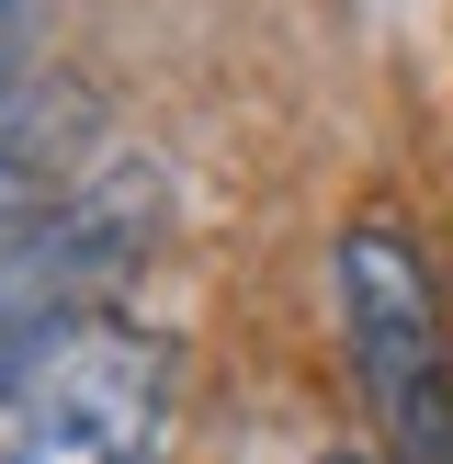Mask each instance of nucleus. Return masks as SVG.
<instances>
[{"instance_id":"nucleus-1","label":"nucleus","mask_w":453,"mask_h":464,"mask_svg":"<svg viewBox=\"0 0 453 464\" xmlns=\"http://www.w3.org/2000/svg\"><path fill=\"white\" fill-rule=\"evenodd\" d=\"M329 306L352 352V397L385 464H453V306L430 284L419 227L352 216L329 238Z\"/></svg>"},{"instance_id":"nucleus-2","label":"nucleus","mask_w":453,"mask_h":464,"mask_svg":"<svg viewBox=\"0 0 453 464\" xmlns=\"http://www.w3.org/2000/svg\"><path fill=\"white\" fill-rule=\"evenodd\" d=\"M148 238H159V170H91L45 216L0 227V408L34 385V362L80 317L125 306Z\"/></svg>"},{"instance_id":"nucleus-3","label":"nucleus","mask_w":453,"mask_h":464,"mask_svg":"<svg viewBox=\"0 0 453 464\" xmlns=\"http://www.w3.org/2000/svg\"><path fill=\"white\" fill-rule=\"evenodd\" d=\"M170 420H181L170 340L136 329L125 306H102L0 408V464H170Z\"/></svg>"},{"instance_id":"nucleus-4","label":"nucleus","mask_w":453,"mask_h":464,"mask_svg":"<svg viewBox=\"0 0 453 464\" xmlns=\"http://www.w3.org/2000/svg\"><path fill=\"white\" fill-rule=\"evenodd\" d=\"M91 181V102L68 80H12L0 91V227L45 216L57 193H80Z\"/></svg>"},{"instance_id":"nucleus-5","label":"nucleus","mask_w":453,"mask_h":464,"mask_svg":"<svg viewBox=\"0 0 453 464\" xmlns=\"http://www.w3.org/2000/svg\"><path fill=\"white\" fill-rule=\"evenodd\" d=\"M34 45H45V0H0V91L34 80Z\"/></svg>"},{"instance_id":"nucleus-6","label":"nucleus","mask_w":453,"mask_h":464,"mask_svg":"<svg viewBox=\"0 0 453 464\" xmlns=\"http://www.w3.org/2000/svg\"><path fill=\"white\" fill-rule=\"evenodd\" d=\"M329 464H385V453H329Z\"/></svg>"}]
</instances>
